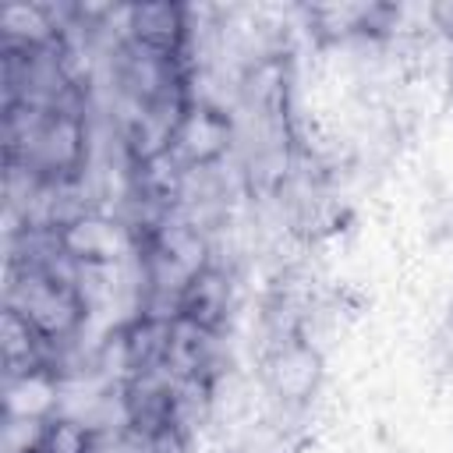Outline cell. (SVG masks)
Segmentation results:
<instances>
[{
  "label": "cell",
  "mask_w": 453,
  "mask_h": 453,
  "mask_svg": "<svg viewBox=\"0 0 453 453\" xmlns=\"http://www.w3.org/2000/svg\"><path fill=\"white\" fill-rule=\"evenodd\" d=\"M170 315L209 329L216 336H223L230 315H234V276L226 273V265H219L216 258H209L173 297Z\"/></svg>",
  "instance_id": "6da1fadb"
},
{
  "label": "cell",
  "mask_w": 453,
  "mask_h": 453,
  "mask_svg": "<svg viewBox=\"0 0 453 453\" xmlns=\"http://www.w3.org/2000/svg\"><path fill=\"white\" fill-rule=\"evenodd\" d=\"M120 35L138 46L191 57V11L177 4H134L120 11Z\"/></svg>",
  "instance_id": "7a4b0ae2"
}]
</instances>
